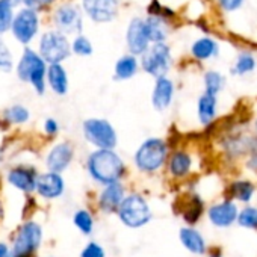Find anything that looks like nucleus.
Listing matches in <instances>:
<instances>
[{
    "label": "nucleus",
    "mask_w": 257,
    "mask_h": 257,
    "mask_svg": "<svg viewBox=\"0 0 257 257\" xmlns=\"http://www.w3.org/2000/svg\"><path fill=\"white\" fill-rule=\"evenodd\" d=\"M17 77L25 82L31 83L34 91L38 95L46 94L47 91V82H46V73H47V62L41 58V55L31 49L29 46L25 47L16 68Z\"/></svg>",
    "instance_id": "nucleus-2"
},
{
    "label": "nucleus",
    "mask_w": 257,
    "mask_h": 257,
    "mask_svg": "<svg viewBox=\"0 0 257 257\" xmlns=\"http://www.w3.org/2000/svg\"><path fill=\"white\" fill-rule=\"evenodd\" d=\"M80 10L94 23H110L118 17L119 0H80Z\"/></svg>",
    "instance_id": "nucleus-11"
},
{
    "label": "nucleus",
    "mask_w": 257,
    "mask_h": 257,
    "mask_svg": "<svg viewBox=\"0 0 257 257\" xmlns=\"http://www.w3.org/2000/svg\"><path fill=\"white\" fill-rule=\"evenodd\" d=\"M86 171L98 185L121 182L125 174V164L113 149H95L86 159Z\"/></svg>",
    "instance_id": "nucleus-1"
},
{
    "label": "nucleus",
    "mask_w": 257,
    "mask_h": 257,
    "mask_svg": "<svg viewBox=\"0 0 257 257\" xmlns=\"http://www.w3.org/2000/svg\"><path fill=\"white\" fill-rule=\"evenodd\" d=\"M230 192L234 198H237L240 201H248L252 197L254 186L249 182H236L231 185Z\"/></svg>",
    "instance_id": "nucleus-33"
},
{
    "label": "nucleus",
    "mask_w": 257,
    "mask_h": 257,
    "mask_svg": "<svg viewBox=\"0 0 257 257\" xmlns=\"http://www.w3.org/2000/svg\"><path fill=\"white\" fill-rule=\"evenodd\" d=\"M43 128H44V134H46L47 137L53 138V137H56V135L59 134V122H58V119L49 116V118L44 119Z\"/></svg>",
    "instance_id": "nucleus-38"
},
{
    "label": "nucleus",
    "mask_w": 257,
    "mask_h": 257,
    "mask_svg": "<svg viewBox=\"0 0 257 257\" xmlns=\"http://www.w3.org/2000/svg\"><path fill=\"white\" fill-rule=\"evenodd\" d=\"M56 2V0H22V4L28 8H32L35 11H43L49 7H52L53 4Z\"/></svg>",
    "instance_id": "nucleus-37"
},
{
    "label": "nucleus",
    "mask_w": 257,
    "mask_h": 257,
    "mask_svg": "<svg viewBox=\"0 0 257 257\" xmlns=\"http://www.w3.org/2000/svg\"><path fill=\"white\" fill-rule=\"evenodd\" d=\"M74 159V147L68 141H62L55 144L47 156H46V167L49 171L53 173H64L73 162Z\"/></svg>",
    "instance_id": "nucleus-13"
},
{
    "label": "nucleus",
    "mask_w": 257,
    "mask_h": 257,
    "mask_svg": "<svg viewBox=\"0 0 257 257\" xmlns=\"http://www.w3.org/2000/svg\"><path fill=\"white\" fill-rule=\"evenodd\" d=\"M73 224L76 225V228L80 233H83L86 236H89L94 230V218L88 209H79L73 215Z\"/></svg>",
    "instance_id": "nucleus-27"
},
{
    "label": "nucleus",
    "mask_w": 257,
    "mask_h": 257,
    "mask_svg": "<svg viewBox=\"0 0 257 257\" xmlns=\"http://www.w3.org/2000/svg\"><path fill=\"white\" fill-rule=\"evenodd\" d=\"M10 254V246L5 242H0V257H8Z\"/></svg>",
    "instance_id": "nucleus-40"
},
{
    "label": "nucleus",
    "mask_w": 257,
    "mask_h": 257,
    "mask_svg": "<svg viewBox=\"0 0 257 257\" xmlns=\"http://www.w3.org/2000/svg\"><path fill=\"white\" fill-rule=\"evenodd\" d=\"M38 53L47 64H62L71 55V44L58 29L46 31L38 41Z\"/></svg>",
    "instance_id": "nucleus-5"
},
{
    "label": "nucleus",
    "mask_w": 257,
    "mask_h": 257,
    "mask_svg": "<svg viewBox=\"0 0 257 257\" xmlns=\"http://www.w3.org/2000/svg\"><path fill=\"white\" fill-rule=\"evenodd\" d=\"M80 257H106L104 248L97 242H89L80 252Z\"/></svg>",
    "instance_id": "nucleus-36"
},
{
    "label": "nucleus",
    "mask_w": 257,
    "mask_h": 257,
    "mask_svg": "<svg viewBox=\"0 0 257 257\" xmlns=\"http://www.w3.org/2000/svg\"><path fill=\"white\" fill-rule=\"evenodd\" d=\"M167 161H168V171L173 177L182 179L189 174L192 167V159L189 153L183 150H176Z\"/></svg>",
    "instance_id": "nucleus-21"
},
{
    "label": "nucleus",
    "mask_w": 257,
    "mask_h": 257,
    "mask_svg": "<svg viewBox=\"0 0 257 257\" xmlns=\"http://www.w3.org/2000/svg\"><path fill=\"white\" fill-rule=\"evenodd\" d=\"M46 82L47 86L59 97L67 95L70 82L67 70L62 64H47V73H46Z\"/></svg>",
    "instance_id": "nucleus-18"
},
{
    "label": "nucleus",
    "mask_w": 257,
    "mask_h": 257,
    "mask_svg": "<svg viewBox=\"0 0 257 257\" xmlns=\"http://www.w3.org/2000/svg\"><path fill=\"white\" fill-rule=\"evenodd\" d=\"M144 26L150 43H165L168 38V23L167 19L161 16H149L144 19Z\"/></svg>",
    "instance_id": "nucleus-19"
},
{
    "label": "nucleus",
    "mask_w": 257,
    "mask_h": 257,
    "mask_svg": "<svg viewBox=\"0 0 257 257\" xmlns=\"http://www.w3.org/2000/svg\"><path fill=\"white\" fill-rule=\"evenodd\" d=\"M210 221L218 227H227L237 218V209L231 201H224L219 204H215L209 210Z\"/></svg>",
    "instance_id": "nucleus-20"
},
{
    "label": "nucleus",
    "mask_w": 257,
    "mask_h": 257,
    "mask_svg": "<svg viewBox=\"0 0 257 257\" xmlns=\"http://www.w3.org/2000/svg\"><path fill=\"white\" fill-rule=\"evenodd\" d=\"M83 138L95 149H115L118 135L113 125L104 118H88L82 122Z\"/></svg>",
    "instance_id": "nucleus-8"
},
{
    "label": "nucleus",
    "mask_w": 257,
    "mask_h": 257,
    "mask_svg": "<svg viewBox=\"0 0 257 257\" xmlns=\"http://www.w3.org/2000/svg\"><path fill=\"white\" fill-rule=\"evenodd\" d=\"M125 197V188L121 182H113L104 185L98 195V209L104 213H115L122 198Z\"/></svg>",
    "instance_id": "nucleus-16"
},
{
    "label": "nucleus",
    "mask_w": 257,
    "mask_h": 257,
    "mask_svg": "<svg viewBox=\"0 0 257 257\" xmlns=\"http://www.w3.org/2000/svg\"><path fill=\"white\" fill-rule=\"evenodd\" d=\"M70 44H71V53H74L77 56H83L85 58V56H91L94 53L92 43H91V40L86 35L77 34Z\"/></svg>",
    "instance_id": "nucleus-29"
},
{
    "label": "nucleus",
    "mask_w": 257,
    "mask_h": 257,
    "mask_svg": "<svg viewBox=\"0 0 257 257\" xmlns=\"http://www.w3.org/2000/svg\"><path fill=\"white\" fill-rule=\"evenodd\" d=\"M218 2L224 11H234L242 5L243 0H218Z\"/></svg>",
    "instance_id": "nucleus-39"
},
{
    "label": "nucleus",
    "mask_w": 257,
    "mask_h": 257,
    "mask_svg": "<svg viewBox=\"0 0 257 257\" xmlns=\"http://www.w3.org/2000/svg\"><path fill=\"white\" fill-rule=\"evenodd\" d=\"M125 44L128 49V53L135 55V56H141L149 46L152 44L147 32H146V26H144V19L143 17H134L131 22H128L127 31H125Z\"/></svg>",
    "instance_id": "nucleus-12"
},
{
    "label": "nucleus",
    "mask_w": 257,
    "mask_h": 257,
    "mask_svg": "<svg viewBox=\"0 0 257 257\" xmlns=\"http://www.w3.org/2000/svg\"><path fill=\"white\" fill-rule=\"evenodd\" d=\"M204 85H206V92L216 95L224 85V77L218 71H207L204 74Z\"/></svg>",
    "instance_id": "nucleus-31"
},
{
    "label": "nucleus",
    "mask_w": 257,
    "mask_h": 257,
    "mask_svg": "<svg viewBox=\"0 0 257 257\" xmlns=\"http://www.w3.org/2000/svg\"><path fill=\"white\" fill-rule=\"evenodd\" d=\"M14 19V7L8 0H0V35L7 34L11 29Z\"/></svg>",
    "instance_id": "nucleus-30"
},
{
    "label": "nucleus",
    "mask_w": 257,
    "mask_h": 257,
    "mask_svg": "<svg viewBox=\"0 0 257 257\" xmlns=\"http://www.w3.org/2000/svg\"><path fill=\"white\" fill-rule=\"evenodd\" d=\"M31 119V110L23 104H13L2 112V122L7 125H22Z\"/></svg>",
    "instance_id": "nucleus-25"
},
{
    "label": "nucleus",
    "mask_w": 257,
    "mask_h": 257,
    "mask_svg": "<svg viewBox=\"0 0 257 257\" xmlns=\"http://www.w3.org/2000/svg\"><path fill=\"white\" fill-rule=\"evenodd\" d=\"M40 13L32 8H22L14 14L11 23V34L23 46H29L40 32Z\"/></svg>",
    "instance_id": "nucleus-9"
},
{
    "label": "nucleus",
    "mask_w": 257,
    "mask_h": 257,
    "mask_svg": "<svg viewBox=\"0 0 257 257\" xmlns=\"http://www.w3.org/2000/svg\"><path fill=\"white\" fill-rule=\"evenodd\" d=\"M168 159V144L162 138H147L134 156L135 167L141 173L159 171Z\"/></svg>",
    "instance_id": "nucleus-3"
},
{
    "label": "nucleus",
    "mask_w": 257,
    "mask_h": 257,
    "mask_svg": "<svg viewBox=\"0 0 257 257\" xmlns=\"http://www.w3.org/2000/svg\"><path fill=\"white\" fill-rule=\"evenodd\" d=\"M2 161H4V152L0 150V164H2Z\"/></svg>",
    "instance_id": "nucleus-42"
},
{
    "label": "nucleus",
    "mask_w": 257,
    "mask_h": 257,
    "mask_svg": "<svg viewBox=\"0 0 257 257\" xmlns=\"http://www.w3.org/2000/svg\"><path fill=\"white\" fill-rule=\"evenodd\" d=\"M198 119L201 124L207 125L213 121V118L216 116V95L207 94L204 92L200 98H198Z\"/></svg>",
    "instance_id": "nucleus-23"
},
{
    "label": "nucleus",
    "mask_w": 257,
    "mask_h": 257,
    "mask_svg": "<svg viewBox=\"0 0 257 257\" xmlns=\"http://www.w3.org/2000/svg\"><path fill=\"white\" fill-rule=\"evenodd\" d=\"M14 68V58L13 52L5 43L4 38H0V71L2 73H10Z\"/></svg>",
    "instance_id": "nucleus-32"
},
{
    "label": "nucleus",
    "mask_w": 257,
    "mask_h": 257,
    "mask_svg": "<svg viewBox=\"0 0 257 257\" xmlns=\"http://www.w3.org/2000/svg\"><path fill=\"white\" fill-rule=\"evenodd\" d=\"M212 257H219V254H212Z\"/></svg>",
    "instance_id": "nucleus-43"
},
{
    "label": "nucleus",
    "mask_w": 257,
    "mask_h": 257,
    "mask_svg": "<svg viewBox=\"0 0 257 257\" xmlns=\"http://www.w3.org/2000/svg\"><path fill=\"white\" fill-rule=\"evenodd\" d=\"M191 53L195 59L198 61H206V59H210L213 56L218 55V44L215 40L212 38H207V37H203L200 40H197L192 47H191Z\"/></svg>",
    "instance_id": "nucleus-26"
},
{
    "label": "nucleus",
    "mask_w": 257,
    "mask_h": 257,
    "mask_svg": "<svg viewBox=\"0 0 257 257\" xmlns=\"http://www.w3.org/2000/svg\"><path fill=\"white\" fill-rule=\"evenodd\" d=\"M43 242V227L35 221L23 222L16 236L8 257H32Z\"/></svg>",
    "instance_id": "nucleus-6"
},
{
    "label": "nucleus",
    "mask_w": 257,
    "mask_h": 257,
    "mask_svg": "<svg viewBox=\"0 0 257 257\" xmlns=\"http://www.w3.org/2000/svg\"><path fill=\"white\" fill-rule=\"evenodd\" d=\"M201 212H203V201H201L197 195H192V197L185 203V207L182 209L183 218H185V221L189 222V224L197 222L198 218L201 216Z\"/></svg>",
    "instance_id": "nucleus-28"
},
{
    "label": "nucleus",
    "mask_w": 257,
    "mask_h": 257,
    "mask_svg": "<svg viewBox=\"0 0 257 257\" xmlns=\"http://www.w3.org/2000/svg\"><path fill=\"white\" fill-rule=\"evenodd\" d=\"M8 2H10V4H11L14 8H16V7H19V5L22 4V0H8Z\"/></svg>",
    "instance_id": "nucleus-41"
},
{
    "label": "nucleus",
    "mask_w": 257,
    "mask_h": 257,
    "mask_svg": "<svg viewBox=\"0 0 257 257\" xmlns=\"http://www.w3.org/2000/svg\"><path fill=\"white\" fill-rule=\"evenodd\" d=\"M37 170L34 167H28V165H19V167H13L8 174H7V180L11 186H14L16 189L25 192V194H31L35 191V182H37Z\"/></svg>",
    "instance_id": "nucleus-15"
},
{
    "label": "nucleus",
    "mask_w": 257,
    "mask_h": 257,
    "mask_svg": "<svg viewBox=\"0 0 257 257\" xmlns=\"http://www.w3.org/2000/svg\"><path fill=\"white\" fill-rule=\"evenodd\" d=\"M115 79L116 80H128L134 76H137V73L140 71V58L135 55H124L121 58H118V61L115 62Z\"/></svg>",
    "instance_id": "nucleus-22"
},
{
    "label": "nucleus",
    "mask_w": 257,
    "mask_h": 257,
    "mask_svg": "<svg viewBox=\"0 0 257 257\" xmlns=\"http://www.w3.org/2000/svg\"><path fill=\"white\" fill-rule=\"evenodd\" d=\"M174 98V83L171 79H168L167 76L158 77L155 88H153V94H152V104L158 112H165Z\"/></svg>",
    "instance_id": "nucleus-17"
},
{
    "label": "nucleus",
    "mask_w": 257,
    "mask_h": 257,
    "mask_svg": "<svg viewBox=\"0 0 257 257\" xmlns=\"http://www.w3.org/2000/svg\"><path fill=\"white\" fill-rule=\"evenodd\" d=\"M180 240L182 243L194 254H203L206 252V243L203 236L191 227H183L180 230Z\"/></svg>",
    "instance_id": "nucleus-24"
},
{
    "label": "nucleus",
    "mask_w": 257,
    "mask_h": 257,
    "mask_svg": "<svg viewBox=\"0 0 257 257\" xmlns=\"http://www.w3.org/2000/svg\"><path fill=\"white\" fill-rule=\"evenodd\" d=\"M35 191L46 200H56L65 192V180L59 173L47 171L37 176Z\"/></svg>",
    "instance_id": "nucleus-14"
},
{
    "label": "nucleus",
    "mask_w": 257,
    "mask_h": 257,
    "mask_svg": "<svg viewBox=\"0 0 257 257\" xmlns=\"http://www.w3.org/2000/svg\"><path fill=\"white\" fill-rule=\"evenodd\" d=\"M173 65L171 49L167 43H152L140 56V67L153 77L167 76Z\"/></svg>",
    "instance_id": "nucleus-7"
},
{
    "label": "nucleus",
    "mask_w": 257,
    "mask_h": 257,
    "mask_svg": "<svg viewBox=\"0 0 257 257\" xmlns=\"http://www.w3.org/2000/svg\"><path fill=\"white\" fill-rule=\"evenodd\" d=\"M55 29L65 35H77L83 31V13L74 4H59L52 14Z\"/></svg>",
    "instance_id": "nucleus-10"
},
{
    "label": "nucleus",
    "mask_w": 257,
    "mask_h": 257,
    "mask_svg": "<svg viewBox=\"0 0 257 257\" xmlns=\"http://www.w3.org/2000/svg\"><path fill=\"white\" fill-rule=\"evenodd\" d=\"M119 221L128 228H141L152 219V209L141 194H128L116 209Z\"/></svg>",
    "instance_id": "nucleus-4"
},
{
    "label": "nucleus",
    "mask_w": 257,
    "mask_h": 257,
    "mask_svg": "<svg viewBox=\"0 0 257 257\" xmlns=\"http://www.w3.org/2000/svg\"><path fill=\"white\" fill-rule=\"evenodd\" d=\"M255 67V59L252 58V55L249 53H242L239 55L236 65H234V73L237 74H246L249 71H252Z\"/></svg>",
    "instance_id": "nucleus-34"
},
{
    "label": "nucleus",
    "mask_w": 257,
    "mask_h": 257,
    "mask_svg": "<svg viewBox=\"0 0 257 257\" xmlns=\"http://www.w3.org/2000/svg\"><path fill=\"white\" fill-rule=\"evenodd\" d=\"M239 224L243 227H252L257 228V209L248 207L239 215Z\"/></svg>",
    "instance_id": "nucleus-35"
}]
</instances>
